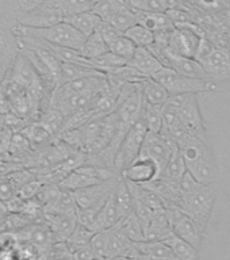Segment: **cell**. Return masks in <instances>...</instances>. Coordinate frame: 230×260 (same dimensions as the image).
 Here are the masks:
<instances>
[{
	"label": "cell",
	"mask_w": 230,
	"mask_h": 260,
	"mask_svg": "<svg viewBox=\"0 0 230 260\" xmlns=\"http://www.w3.org/2000/svg\"><path fill=\"white\" fill-rule=\"evenodd\" d=\"M41 188H42L41 182L31 180V182H28L27 184H24L23 187H20L19 190H18V195H19V198L28 199V201H30V199L36 198Z\"/></svg>",
	"instance_id": "45"
},
{
	"label": "cell",
	"mask_w": 230,
	"mask_h": 260,
	"mask_svg": "<svg viewBox=\"0 0 230 260\" xmlns=\"http://www.w3.org/2000/svg\"><path fill=\"white\" fill-rule=\"evenodd\" d=\"M172 235V229L149 225L145 229V241H167Z\"/></svg>",
	"instance_id": "40"
},
{
	"label": "cell",
	"mask_w": 230,
	"mask_h": 260,
	"mask_svg": "<svg viewBox=\"0 0 230 260\" xmlns=\"http://www.w3.org/2000/svg\"><path fill=\"white\" fill-rule=\"evenodd\" d=\"M95 72H99V71L91 68V67H87V65L61 62V85L81 79V77L88 76V75H92Z\"/></svg>",
	"instance_id": "29"
},
{
	"label": "cell",
	"mask_w": 230,
	"mask_h": 260,
	"mask_svg": "<svg viewBox=\"0 0 230 260\" xmlns=\"http://www.w3.org/2000/svg\"><path fill=\"white\" fill-rule=\"evenodd\" d=\"M18 46V38L14 32H8L0 27V54L10 56Z\"/></svg>",
	"instance_id": "39"
},
{
	"label": "cell",
	"mask_w": 230,
	"mask_h": 260,
	"mask_svg": "<svg viewBox=\"0 0 230 260\" xmlns=\"http://www.w3.org/2000/svg\"><path fill=\"white\" fill-rule=\"evenodd\" d=\"M45 223L50 228L56 243H65L77 226V214H45Z\"/></svg>",
	"instance_id": "14"
},
{
	"label": "cell",
	"mask_w": 230,
	"mask_h": 260,
	"mask_svg": "<svg viewBox=\"0 0 230 260\" xmlns=\"http://www.w3.org/2000/svg\"><path fill=\"white\" fill-rule=\"evenodd\" d=\"M119 179H121V176L115 175L109 180L97 183V184H93V186L85 187V188H81V190L73 191V197H75V201H76L77 209H87V207H92L96 206V205H101V203H105L114 191V188L117 187Z\"/></svg>",
	"instance_id": "10"
},
{
	"label": "cell",
	"mask_w": 230,
	"mask_h": 260,
	"mask_svg": "<svg viewBox=\"0 0 230 260\" xmlns=\"http://www.w3.org/2000/svg\"><path fill=\"white\" fill-rule=\"evenodd\" d=\"M168 102L178 109L183 125L186 126L195 137L206 141V126H205L202 113L199 109L198 95L196 93L174 95L170 98Z\"/></svg>",
	"instance_id": "4"
},
{
	"label": "cell",
	"mask_w": 230,
	"mask_h": 260,
	"mask_svg": "<svg viewBox=\"0 0 230 260\" xmlns=\"http://www.w3.org/2000/svg\"><path fill=\"white\" fill-rule=\"evenodd\" d=\"M133 213L137 215L138 219L141 221L144 229H146V228L149 226L150 222H152V217H153V210H152L149 206H146L145 203H142L141 201L134 199Z\"/></svg>",
	"instance_id": "41"
},
{
	"label": "cell",
	"mask_w": 230,
	"mask_h": 260,
	"mask_svg": "<svg viewBox=\"0 0 230 260\" xmlns=\"http://www.w3.org/2000/svg\"><path fill=\"white\" fill-rule=\"evenodd\" d=\"M129 65L137 69L145 77H153L158 71L164 68L157 57L150 52L149 48H137L133 58L129 61Z\"/></svg>",
	"instance_id": "15"
},
{
	"label": "cell",
	"mask_w": 230,
	"mask_h": 260,
	"mask_svg": "<svg viewBox=\"0 0 230 260\" xmlns=\"http://www.w3.org/2000/svg\"><path fill=\"white\" fill-rule=\"evenodd\" d=\"M187 171L198 180L201 184H211L214 183L217 176V164H215L214 153L201 158L198 161L186 164Z\"/></svg>",
	"instance_id": "16"
},
{
	"label": "cell",
	"mask_w": 230,
	"mask_h": 260,
	"mask_svg": "<svg viewBox=\"0 0 230 260\" xmlns=\"http://www.w3.org/2000/svg\"><path fill=\"white\" fill-rule=\"evenodd\" d=\"M117 228H119L122 233L132 241V243H142L145 241V229L142 226L141 221L134 213L129 214L126 218H123L118 223Z\"/></svg>",
	"instance_id": "25"
},
{
	"label": "cell",
	"mask_w": 230,
	"mask_h": 260,
	"mask_svg": "<svg viewBox=\"0 0 230 260\" xmlns=\"http://www.w3.org/2000/svg\"><path fill=\"white\" fill-rule=\"evenodd\" d=\"M45 2L46 0H11V6L14 8V12H16V16H19L36 10Z\"/></svg>",
	"instance_id": "42"
},
{
	"label": "cell",
	"mask_w": 230,
	"mask_h": 260,
	"mask_svg": "<svg viewBox=\"0 0 230 260\" xmlns=\"http://www.w3.org/2000/svg\"><path fill=\"white\" fill-rule=\"evenodd\" d=\"M196 3L210 11H219V0H196Z\"/></svg>",
	"instance_id": "48"
},
{
	"label": "cell",
	"mask_w": 230,
	"mask_h": 260,
	"mask_svg": "<svg viewBox=\"0 0 230 260\" xmlns=\"http://www.w3.org/2000/svg\"><path fill=\"white\" fill-rule=\"evenodd\" d=\"M152 79L158 81L164 88L170 92L171 96L174 95H183V93H201L211 92L217 89V84L209 79H195V77L183 76L172 68H164L158 71Z\"/></svg>",
	"instance_id": "3"
},
{
	"label": "cell",
	"mask_w": 230,
	"mask_h": 260,
	"mask_svg": "<svg viewBox=\"0 0 230 260\" xmlns=\"http://www.w3.org/2000/svg\"><path fill=\"white\" fill-rule=\"evenodd\" d=\"M129 7L126 0H102L93 6L92 11L96 14L102 20H109L117 12Z\"/></svg>",
	"instance_id": "33"
},
{
	"label": "cell",
	"mask_w": 230,
	"mask_h": 260,
	"mask_svg": "<svg viewBox=\"0 0 230 260\" xmlns=\"http://www.w3.org/2000/svg\"><path fill=\"white\" fill-rule=\"evenodd\" d=\"M65 18L92 11L95 4L91 0H56Z\"/></svg>",
	"instance_id": "36"
},
{
	"label": "cell",
	"mask_w": 230,
	"mask_h": 260,
	"mask_svg": "<svg viewBox=\"0 0 230 260\" xmlns=\"http://www.w3.org/2000/svg\"><path fill=\"white\" fill-rule=\"evenodd\" d=\"M215 49L217 48L214 46V44L207 37H202L201 41H199V46L198 50H196V54H195V60L199 61L201 64H203L214 53Z\"/></svg>",
	"instance_id": "44"
},
{
	"label": "cell",
	"mask_w": 230,
	"mask_h": 260,
	"mask_svg": "<svg viewBox=\"0 0 230 260\" xmlns=\"http://www.w3.org/2000/svg\"><path fill=\"white\" fill-rule=\"evenodd\" d=\"M176 150H179L178 144L167 133H164V132H161V133H149L148 132L138 157L149 158V160L156 162L158 170H160V176H161V174L166 170L167 164L170 161L171 156Z\"/></svg>",
	"instance_id": "6"
},
{
	"label": "cell",
	"mask_w": 230,
	"mask_h": 260,
	"mask_svg": "<svg viewBox=\"0 0 230 260\" xmlns=\"http://www.w3.org/2000/svg\"><path fill=\"white\" fill-rule=\"evenodd\" d=\"M137 48H150L154 44V32L150 31L149 28L144 27L141 24H136L127 31L123 32Z\"/></svg>",
	"instance_id": "30"
},
{
	"label": "cell",
	"mask_w": 230,
	"mask_h": 260,
	"mask_svg": "<svg viewBox=\"0 0 230 260\" xmlns=\"http://www.w3.org/2000/svg\"><path fill=\"white\" fill-rule=\"evenodd\" d=\"M207 76L214 84L230 80V50L215 49L214 53L203 62Z\"/></svg>",
	"instance_id": "13"
},
{
	"label": "cell",
	"mask_w": 230,
	"mask_h": 260,
	"mask_svg": "<svg viewBox=\"0 0 230 260\" xmlns=\"http://www.w3.org/2000/svg\"><path fill=\"white\" fill-rule=\"evenodd\" d=\"M113 198L114 202L117 205L118 211L121 214L122 219L126 218L127 215L133 213V206H134V199L133 195L130 192L129 186L126 183L125 179H119L117 187L113 191Z\"/></svg>",
	"instance_id": "21"
},
{
	"label": "cell",
	"mask_w": 230,
	"mask_h": 260,
	"mask_svg": "<svg viewBox=\"0 0 230 260\" xmlns=\"http://www.w3.org/2000/svg\"><path fill=\"white\" fill-rule=\"evenodd\" d=\"M105 203L96 205V206L87 207V209H77V223H80L83 226L88 228L91 231L96 233V222L99 213Z\"/></svg>",
	"instance_id": "37"
},
{
	"label": "cell",
	"mask_w": 230,
	"mask_h": 260,
	"mask_svg": "<svg viewBox=\"0 0 230 260\" xmlns=\"http://www.w3.org/2000/svg\"><path fill=\"white\" fill-rule=\"evenodd\" d=\"M93 235H95V232L88 229V228L83 226L80 223H77V226L75 228V231L72 232V235L69 236L68 240H67L65 243L68 245L69 251L73 253V252L77 251V249L89 245Z\"/></svg>",
	"instance_id": "31"
},
{
	"label": "cell",
	"mask_w": 230,
	"mask_h": 260,
	"mask_svg": "<svg viewBox=\"0 0 230 260\" xmlns=\"http://www.w3.org/2000/svg\"><path fill=\"white\" fill-rule=\"evenodd\" d=\"M110 260H130L129 256H118V257H114V259Z\"/></svg>",
	"instance_id": "51"
},
{
	"label": "cell",
	"mask_w": 230,
	"mask_h": 260,
	"mask_svg": "<svg viewBox=\"0 0 230 260\" xmlns=\"http://www.w3.org/2000/svg\"><path fill=\"white\" fill-rule=\"evenodd\" d=\"M126 2H127L130 8H133V10H142L144 6H145L146 0H126Z\"/></svg>",
	"instance_id": "49"
},
{
	"label": "cell",
	"mask_w": 230,
	"mask_h": 260,
	"mask_svg": "<svg viewBox=\"0 0 230 260\" xmlns=\"http://www.w3.org/2000/svg\"><path fill=\"white\" fill-rule=\"evenodd\" d=\"M186 172V161H184V158H183L180 150H176V152H174V154L171 156L170 161L167 164L166 170H164V172H162L160 178H162L164 180H167V182L179 184L180 179L184 176Z\"/></svg>",
	"instance_id": "26"
},
{
	"label": "cell",
	"mask_w": 230,
	"mask_h": 260,
	"mask_svg": "<svg viewBox=\"0 0 230 260\" xmlns=\"http://www.w3.org/2000/svg\"><path fill=\"white\" fill-rule=\"evenodd\" d=\"M142 110H144V96H142L141 84L138 83L129 95L119 99L115 114L122 125L132 127L136 122L141 119Z\"/></svg>",
	"instance_id": "11"
},
{
	"label": "cell",
	"mask_w": 230,
	"mask_h": 260,
	"mask_svg": "<svg viewBox=\"0 0 230 260\" xmlns=\"http://www.w3.org/2000/svg\"><path fill=\"white\" fill-rule=\"evenodd\" d=\"M217 199V187L214 183L202 184L198 190L191 194L182 195L176 199L175 205L182 209L187 215L198 222V225L206 232L210 222L211 213Z\"/></svg>",
	"instance_id": "1"
},
{
	"label": "cell",
	"mask_w": 230,
	"mask_h": 260,
	"mask_svg": "<svg viewBox=\"0 0 230 260\" xmlns=\"http://www.w3.org/2000/svg\"><path fill=\"white\" fill-rule=\"evenodd\" d=\"M65 16L58 7L56 0H46L36 10L16 16V23L24 27L46 28L64 22Z\"/></svg>",
	"instance_id": "9"
},
{
	"label": "cell",
	"mask_w": 230,
	"mask_h": 260,
	"mask_svg": "<svg viewBox=\"0 0 230 260\" xmlns=\"http://www.w3.org/2000/svg\"><path fill=\"white\" fill-rule=\"evenodd\" d=\"M136 12H137L138 24L149 28L150 31H153L154 34L175 27V24L171 22V19L168 18L167 14L142 11V10H136Z\"/></svg>",
	"instance_id": "19"
},
{
	"label": "cell",
	"mask_w": 230,
	"mask_h": 260,
	"mask_svg": "<svg viewBox=\"0 0 230 260\" xmlns=\"http://www.w3.org/2000/svg\"><path fill=\"white\" fill-rule=\"evenodd\" d=\"M226 34H227V41H229V50H230V28H227Z\"/></svg>",
	"instance_id": "52"
},
{
	"label": "cell",
	"mask_w": 230,
	"mask_h": 260,
	"mask_svg": "<svg viewBox=\"0 0 230 260\" xmlns=\"http://www.w3.org/2000/svg\"><path fill=\"white\" fill-rule=\"evenodd\" d=\"M91 2H92L93 4H96V3H99V2H102V0H91Z\"/></svg>",
	"instance_id": "53"
},
{
	"label": "cell",
	"mask_w": 230,
	"mask_h": 260,
	"mask_svg": "<svg viewBox=\"0 0 230 260\" xmlns=\"http://www.w3.org/2000/svg\"><path fill=\"white\" fill-rule=\"evenodd\" d=\"M202 186L201 183L196 180V179L192 176V175L187 171L184 176L180 179V182L178 184V188H179V195L182 197V195H187V194H191V192H194L199 188V187Z\"/></svg>",
	"instance_id": "43"
},
{
	"label": "cell",
	"mask_w": 230,
	"mask_h": 260,
	"mask_svg": "<svg viewBox=\"0 0 230 260\" xmlns=\"http://www.w3.org/2000/svg\"><path fill=\"white\" fill-rule=\"evenodd\" d=\"M73 260H93L96 259V255L95 252L92 251L91 245H87V247H83L80 249H77L72 253Z\"/></svg>",
	"instance_id": "46"
},
{
	"label": "cell",
	"mask_w": 230,
	"mask_h": 260,
	"mask_svg": "<svg viewBox=\"0 0 230 260\" xmlns=\"http://www.w3.org/2000/svg\"><path fill=\"white\" fill-rule=\"evenodd\" d=\"M91 64H92V68H95L99 72L109 73L113 69L127 65L129 61H126L125 58H122L121 56H118L115 53L109 52L103 54V56L97 57L95 60H91Z\"/></svg>",
	"instance_id": "35"
},
{
	"label": "cell",
	"mask_w": 230,
	"mask_h": 260,
	"mask_svg": "<svg viewBox=\"0 0 230 260\" xmlns=\"http://www.w3.org/2000/svg\"><path fill=\"white\" fill-rule=\"evenodd\" d=\"M146 134H148V129H146L142 118L127 130V133L119 146L115 162H114L115 174L121 176L122 172L137 160L140 152H141L142 144L145 141Z\"/></svg>",
	"instance_id": "5"
},
{
	"label": "cell",
	"mask_w": 230,
	"mask_h": 260,
	"mask_svg": "<svg viewBox=\"0 0 230 260\" xmlns=\"http://www.w3.org/2000/svg\"><path fill=\"white\" fill-rule=\"evenodd\" d=\"M106 22H109L110 24H113L114 27L119 30L121 32H126L129 28H132L133 26L138 24V19H137V12L133 8H125V10H122V11L117 12L115 15H113L110 18L109 20H106Z\"/></svg>",
	"instance_id": "32"
},
{
	"label": "cell",
	"mask_w": 230,
	"mask_h": 260,
	"mask_svg": "<svg viewBox=\"0 0 230 260\" xmlns=\"http://www.w3.org/2000/svg\"><path fill=\"white\" fill-rule=\"evenodd\" d=\"M162 123H164V127H162L164 132H170L182 125L178 109L171 105L170 102H167L166 105L162 106Z\"/></svg>",
	"instance_id": "38"
},
{
	"label": "cell",
	"mask_w": 230,
	"mask_h": 260,
	"mask_svg": "<svg viewBox=\"0 0 230 260\" xmlns=\"http://www.w3.org/2000/svg\"><path fill=\"white\" fill-rule=\"evenodd\" d=\"M174 251L175 256L178 260H199V249L182 240L178 236L172 235L170 239L166 241Z\"/></svg>",
	"instance_id": "28"
},
{
	"label": "cell",
	"mask_w": 230,
	"mask_h": 260,
	"mask_svg": "<svg viewBox=\"0 0 230 260\" xmlns=\"http://www.w3.org/2000/svg\"><path fill=\"white\" fill-rule=\"evenodd\" d=\"M65 22L72 24L73 27L76 28L77 31H80L84 37H89L91 34L96 31L102 19L95 14L93 11L83 12V14H77V15L69 16L65 18Z\"/></svg>",
	"instance_id": "20"
},
{
	"label": "cell",
	"mask_w": 230,
	"mask_h": 260,
	"mask_svg": "<svg viewBox=\"0 0 230 260\" xmlns=\"http://www.w3.org/2000/svg\"><path fill=\"white\" fill-rule=\"evenodd\" d=\"M219 11H230V0H219Z\"/></svg>",
	"instance_id": "50"
},
{
	"label": "cell",
	"mask_w": 230,
	"mask_h": 260,
	"mask_svg": "<svg viewBox=\"0 0 230 260\" xmlns=\"http://www.w3.org/2000/svg\"><path fill=\"white\" fill-rule=\"evenodd\" d=\"M142 121L145 123L149 133H161L164 123H162V106L149 105L144 102L142 110Z\"/></svg>",
	"instance_id": "27"
},
{
	"label": "cell",
	"mask_w": 230,
	"mask_h": 260,
	"mask_svg": "<svg viewBox=\"0 0 230 260\" xmlns=\"http://www.w3.org/2000/svg\"><path fill=\"white\" fill-rule=\"evenodd\" d=\"M115 172L110 168H103V167L91 166V164H83V166L77 167L76 170H73L71 174L61 180L58 186L62 190L68 191H77L85 187L93 186L97 183L109 180L113 176H115Z\"/></svg>",
	"instance_id": "8"
},
{
	"label": "cell",
	"mask_w": 230,
	"mask_h": 260,
	"mask_svg": "<svg viewBox=\"0 0 230 260\" xmlns=\"http://www.w3.org/2000/svg\"><path fill=\"white\" fill-rule=\"evenodd\" d=\"M167 210H168V214H170L171 228H172L174 235L180 237L187 243H190L191 245H194L196 249L201 251L206 232L199 226L196 221L191 218L190 215H187L175 203H168Z\"/></svg>",
	"instance_id": "7"
},
{
	"label": "cell",
	"mask_w": 230,
	"mask_h": 260,
	"mask_svg": "<svg viewBox=\"0 0 230 260\" xmlns=\"http://www.w3.org/2000/svg\"><path fill=\"white\" fill-rule=\"evenodd\" d=\"M126 182L136 183V184H148L160 178V170L157 164L149 158L138 157L136 161L126 168L121 174Z\"/></svg>",
	"instance_id": "12"
},
{
	"label": "cell",
	"mask_w": 230,
	"mask_h": 260,
	"mask_svg": "<svg viewBox=\"0 0 230 260\" xmlns=\"http://www.w3.org/2000/svg\"><path fill=\"white\" fill-rule=\"evenodd\" d=\"M107 45H109L110 52H113L115 53V54H118V56H121L122 58H125L126 61L132 60L134 56V53L137 50V46H136L125 34H121V36L115 37V38H113Z\"/></svg>",
	"instance_id": "34"
},
{
	"label": "cell",
	"mask_w": 230,
	"mask_h": 260,
	"mask_svg": "<svg viewBox=\"0 0 230 260\" xmlns=\"http://www.w3.org/2000/svg\"><path fill=\"white\" fill-rule=\"evenodd\" d=\"M133 243L126 237L119 228H111L109 229V236H107V243H106L105 259L110 260L118 256H123L129 251Z\"/></svg>",
	"instance_id": "17"
},
{
	"label": "cell",
	"mask_w": 230,
	"mask_h": 260,
	"mask_svg": "<svg viewBox=\"0 0 230 260\" xmlns=\"http://www.w3.org/2000/svg\"><path fill=\"white\" fill-rule=\"evenodd\" d=\"M140 84H141L142 96H144L145 103L164 106L167 102L170 101V92L158 81H156L152 77H146Z\"/></svg>",
	"instance_id": "18"
},
{
	"label": "cell",
	"mask_w": 230,
	"mask_h": 260,
	"mask_svg": "<svg viewBox=\"0 0 230 260\" xmlns=\"http://www.w3.org/2000/svg\"><path fill=\"white\" fill-rule=\"evenodd\" d=\"M93 260H107V259H102V257H96V259H93Z\"/></svg>",
	"instance_id": "54"
},
{
	"label": "cell",
	"mask_w": 230,
	"mask_h": 260,
	"mask_svg": "<svg viewBox=\"0 0 230 260\" xmlns=\"http://www.w3.org/2000/svg\"><path fill=\"white\" fill-rule=\"evenodd\" d=\"M24 233H26L27 241H30L32 245H36L38 248H49V249H52L53 245L56 244L54 236H53L50 228L46 223L45 225L30 226L28 229L24 231Z\"/></svg>",
	"instance_id": "24"
},
{
	"label": "cell",
	"mask_w": 230,
	"mask_h": 260,
	"mask_svg": "<svg viewBox=\"0 0 230 260\" xmlns=\"http://www.w3.org/2000/svg\"><path fill=\"white\" fill-rule=\"evenodd\" d=\"M136 244L140 252L152 260H178L166 241H142Z\"/></svg>",
	"instance_id": "22"
},
{
	"label": "cell",
	"mask_w": 230,
	"mask_h": 260,
	"mask_svg": "<svg viewBox=\"0 0 230 260\" xmlns=\"http://www.w3.org/2000/svg\"><path fill=\"white\" fill-rule=\"evenodd\" d=\"M15 190V187L11 183V180H7V179H2L0 180V198H10L12 197V192Z\"/></svg>",
	"instance_id": "47"
},
{
	"label": "cell",
	"mask_w": 230,
	"mask_h": 260,
	"mask_svg": "<svg viewBox=\"0 0 230 260\" xmlns=\"http://www.w3.org/2000/svg\"><path fill=\"white\" fill-rule=\"evenodd\" d=\"M109 52V45H107V42L105 41V38L102 37V34H99L97 31H95L89 37H87L84 45H83V48L80 49L81 56L89 61L95 60L97 57L103 56V54H106V53Z\"/></svg>",
	"instance_id": "23"
},
{
	"label": "cell",
	"mask_w": 230,
	"mask_h": 260,
	"mask_svg": "<svg viewBox=\"0 0 230 260\" xmlns=\"http://www.w3.org/2000/svg\"><path fill=\"white\" fill-rule=\"evenodd\" d=\"M12 32L16 37L20 36H30L44 40L46 42H50L53 45H58V46H64V48H71L75 50H79L83 48V45L85 42V38L80 31H77L76 28L73 27L72 24H69L68 22H61L57 23L52 27L46 28H31L24 27L20 24H16Z\"/></svg>",
	"instance_id": "2"
}]
</instances>
